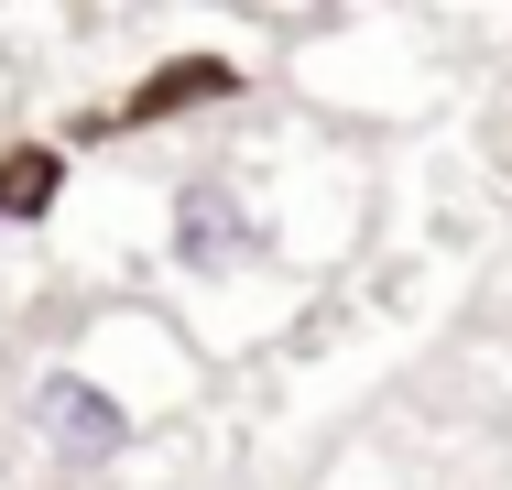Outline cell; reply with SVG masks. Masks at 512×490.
<instances>
[{
  "mask_svg": "<svg viewBox=\"0 0 512 490\" xmlns=\"http://www.w3.org/2000/svg\"><path fill=\"white\" fill-rule=\"evenodd\" d=\"M22 425L55 447V458H77V469H109L120 447H131V403L88 371H44V382L22 392Z\"/></svg>",
  "mask_w": 512,
  "mask_h": 490,
  "instance_id": "2",
  "label": "cell"
},
{
  "mask_svg": "<svg viewBox=\"0 0 512 490\" xmlns=\"http://www.w3.org/2000/svg\"><path fill=\"white\" fill-rule=\"evenodd\" d=\"M273 251V229H262V207L240 196V175H186L175 207H164V262L175 273H197V284H229V273H251Z\"/></svg>",
  "mask_w": 512,
  "mask_h": 490,
  "instance_id": "1",
  "label": "cell"
},
{
  "mask_svg": "<svg viewBox=\"0 0 512 490\" xmlns=\"http://www.w3.org/2000/svg\"><path fill=\"white\" fill-rule=\"evenodd\" d=\"M218 98H240L229 55H164L120 109H99V131H153V120H186V109H218Z\"/></svg>",
  "mask_w": 512,
  "mask_h": 490,
  "instance_id": "3",
  "label": "cell"
},
{
  "mask_svg": "<svg viewBox=\"0 0 512 490\" xmlns=\"http://www.w3.org/2000/svg\"><path fill=\"white\" fill-rule=\"evenodd\" d=\"M55 196H66V153H55V142H11V153H0V218L33 229Z\"/></svg>",
  "mask_w": 512,
  "mask_h": 490,
  "instance_id": "4",
  "label": "cell"
}]
</instances>
